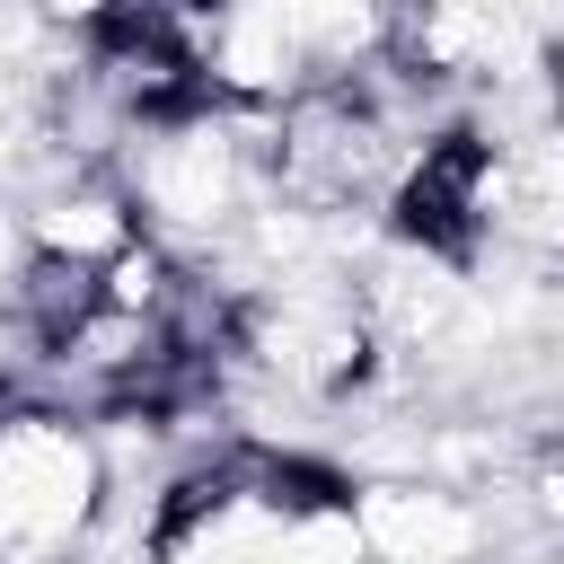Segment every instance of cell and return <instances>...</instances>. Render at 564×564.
Listing matches in <instances>:
<instances>
[{
    "instance_id": "obj_1",
    "label": "cell",
    "mask_w": 564,
    "mask_h": 564,
    "mask_svg": "<svg viewBox=\"0 0 564 564\" xmlns=\"http://www.w3.org/2000/svg\"><path fill=\"white\" fill-rule=\"evenodd\" d=\"M106 511L97 441L53 405H0V564H62Z\"/></svg>"
}]
</instances>
